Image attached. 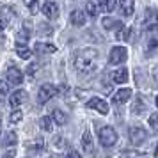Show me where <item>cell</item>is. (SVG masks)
Masks as SVG:
<instances>
[{"label":"cell","instance_id":"30bf717a","mask_svg":"<svg viewBox=\"0 0 158 158\" xmlns=\"http://www.w3.org/2000/svg\"><path fill=\"white\" fill-rule=\"evenodd\" d=\"M43 15L48 20H57L59 18V6L55 2H46L43 6Z\"/></svg>","mask_w":158,"mask_h":158},{"label":"cell","instance_id":"836d02e7","mask_svg":"<svg viewBox=\"0 0 158 158\" xmlns=\"http://www.w3.org/2000/svg\"><path fill=\"white\" fill-rule=\"evenodd\" d=\"M66 158H82V156H80L77 151H69V153L66 155Z\"/></svg>","mask_w":158,"mask_h":158},{"label":"cell","instance_id":"484cf974","mask_svg":"<svg viewBox=\"0 0 158 158\" xmlns=\"http://www.w3.org/2000/svg\"><path fill=\"white\" fill-rule=\"evenodd\" d=\"M130 36H131V29H130V27H124L123 30H119V32H117V37H119L121 41H128Z\"/></svg>","mask_w":158,"mask_h":158},{"label":"cell","instance_id":"e575fe53","mask_svg":"<svg viewBox=\"0 0 158 158\" xmlns=\"http://www.w3.org/2000/svg\"><path fill=\"white\" fill-rule=\"evenodd\" d=\"M4 158H16V153L15 151H7V153L4 155Z\"/></svg>","mask_w":158,"mask_h":158},{"label":"cell","instance_id":"d6a6232c","mask_svg":"<svg viewBox=\"0 0 158 158\" xmlns=\"http://www.w3.org/2000/svg\"><path fill=\"white\" fill-rule=\"evenodd\" d=\"M36 68H37L36 62H34V64H30L29 68H27V73H29V75H36Z\"/></svg>","mask_w":158,"mask_h":158},{"label":"cell","instance_id":"5bb4252c","mask_svg":"<svg viewBox=\"0 0 158 158\" xmlns=\"http://www.w3.org/2000/svg\"><path fill=\"white\" fill-rule=\"evenodd\" d=\"M101 23H103V27H105L107 30H115V32H119V30L124 29L123 22L114 20V18H103V20H101Z\"/></svg>","mask_w":158,"mask_h":158},{"label":"cell","instance_id":"277c9868","mask_svg":"<svg viewBox=\"0 0 158 158\" xmlns=\"http://www.w3.org/2000/svg\"><path fill=\"white\" fill-rule=\"evenodd\" d=\"M128 135H130V142L133 144V146H140V144H144L149 139V133L142 126H133V128L130 130Z\"/></svg>","mask_w":158,"mask_h":158},{"label":"cell","instance_id":"e0dca14e","mask_svg":"<svg viewBox=\"0 0 158 158\" xmlns=\"http://www.w3.org/2000/svg\"><path fill=\"white\" fill-rule=\"evenodd\" d=\"M112 80H114V84H124V82L128 80V69H126V68L115 69V71L112 73Z\"/></svg>","mask_w":158,"mask_h":158},{"label":"cell","instance_id":"7c38bea8","mask_svg":"<svg viewBox=\"0 0 158 158\" xmlns=\"http://www.w3.org/2000/svg\"><path fill=\"white\" fill-rule=\"evenodd\" d=\"M30 39V29L25 23V27L16 32V46H27V41Z\"/></svg>","mask_w":158,"mask_h":158},{"label":"cell","instance_id":"ab89813d","mask_svg":"<svg viewBox=\"0 0 158 158\" xmlns=\"http://www.w3.org/2000/svg\"><path fill=\"white\" fill-rule=\"evenodd\" d=\"M48 158H57V156H48Z\"/></svg>","mask_w":158,"mask_h":158},{"label":"cell","instance_id":"9a60e30c","mask_svg":"<svg viewBox=\"0 0 158 158\" xmlns=\"http://www.w3.org/2000/svg\"><path fill=\"white\" fill-rule=\"evenodd\" d=\"M82 146H84V149L87 151V155H93V153H94L93 135H91V131H89V130H85V131H84V135H82Z\"/></svg>","mask_w":158,"mask_h":158},{"label":"cell","instance_id":"2e32d148","mask_svg":"<svg viewBox=\"0 0 158 158\" xmlns=\"http://www.w3.org/2000/svg\"><path fill=\"white\" fill-rule=\"evenodd\" d=\"M71 23L75 27H82V25L85 23V13L80 11V9H75L71 13Z\"/></svg>","mask_w":158,"mask_h":158},{"label":"cell","instance_id":"9c48e42d","mask_svg":"<svg viewBox=\"0 0 158 158\" xmlns=\"http://www.w3.org/2000/svg\"><path fill=\"white\" fill-rule=\"evenodd\" d=\"M27 91H23V89H18L15 93L11 94V98H9V103H11V107H20L22 103L27 101Z\"/></svg>","mask_w":158,"mask_h":158},{"label":"cell","instance_id":"ffe728a7","mask_svg":"<svg viewBox=\"0 0 158 158\" xmlns=\"http://www.w3.org/2000/svg\"><path fill=\"white\" fill-rule=\"evenodd\" d=\"M121 158H148L146 156V153H142V151H137V149H124L121 151V155H119Z\"/></svg>","mask_w":158,"mask_h":158},{"label":"cell","instance_id":"7402d4cb","mask_svg":"<svg viewBox=\"0 0 158 158\" xmlns=\"http://www.w3.org/2000/svg\"><path fill=\"white\" fill-rule=\"evenodd\" d=\"M144 110H146V103H144V100L139 96V98H135V101H133L131 112H133V114H142Z\"/></svg>","mask_w":158,"mask_h":158},{"label":"cell","instance_id":"6da1fadb","mask_svg":"<svg viewBox=\"0 0 158 158\" xmlns=\"http://www.w3.org/2000/svg\"><path fill=\"white\" fill-rule=\"evenodd\" d=\"M100 64V53L94 48H84L75 55V68L80 75H93Z\"/></svg>","mask_w":158,"mask_h":158},{"label":"cell","instance_id":"d4e9b609","mask_svg":"<svg viewBox=\"0 0 158 158\" xmlns=\"http://www.w3.org/2000/svg\"><path fill=\"white\" fill-rule=\"evenodd\" d=\"M156 48H158V41H156V39H155V37L148 39V43H146V53L149 55V53H153Z\"/></svg>","mask_w":158,"mask_h":158},{"label":"cell","instance_id":"3957f363","mask_svg":"<svg viewBox=\"0 0 158 158\" xmlns=\"http://www.w3.org/2000/svg\"><path fill=\"white\" fill-rule=\"evenodd\" d=\"M126 59H128V50H126L124 46H115V48L110 50V55H108V64H110V66L123 64Z\"/></svg>","mask_w":158,"mask_h":158},{"label":"cell","instance_id":"603a6c76","mask_svg":"<svg viewBox=\"0 0 158 158\" xmlns=\"http://www.w3.org/2000/svg\"><path fill=\"white\" fill-rule=\"evenodd\" d=\"M52 119L57 123L59 126H62V124H66V121H68V115H66L64 112H60V110H53V115H52Z\"/></svg>","mask_w":158,"mask_h":158},{"label":"cell","instance_id":"cb8c5ba5","mask_svg":"<svg viewBox=\"0 0 158 158\" xmlns=\"http://www.w3.org/2000/svg\"><path fill=\"white\" fill-rule=\"evenodd\" d=\"M39 126H41V130H44V131H52V130H53V126H52V117H48V115L41 117V119H39Z\"/></svg>","mask_w":158,"mask_h":158},{"label":"cell","instance_id":"74e56055","mask_svg":"<svg viewBox=\"0 0 158 158\" xmlns=\"http://www.w3.org/2000/svg\"><path fill=\"white\" fill-rule=\"evenodd\" d=\"M155 156L158 158V146H156V149H155Z\"/></svg>","mask_w":158,"mask_h":158},{"label":"cell","instance_id":"60d3db41","mask_svg":"<svg viewBox=\"0 0 158 158\" xmlns=\"http://www.w3.org/2000/svg\"><path fill=\"white\" fill-rule=\"evenodd\" d=\"M0 126H2V124H0Z\"/></svg>","mask_w":158,"mask_h":158},{"label":"cell","instance_id":"4dcf8cb0","mask_svg":"<svg viewBox=\"0 0 158 158\" xmlns=\"http://www.w3.org/2000/svg\"><path fill=\"white\" fill-rule=\"evenodd\" d=\"M149 124L153 126L155 131H158V112H156V114H151L149 115Z\"/></svg>","mask_w":158,"mask_h":158},{"label":"cell","instance_id":"ac0fdd59","mask_svg":"<svg viewBox=\"0 0 158 158\" xmlns=\"http://www.w3.org/2000/svg\"><path fill=\"white\" fill-rule=\"evenodd\" d=\"M55 50H57V48H55L53 44H48V43H41V41H39V43L34 44V52H36V53H53Z\"/></svg>","mask_w":158,"mask_h":158},{"label":"cell","instance_id":"d590c367","mask_svg":"<svg viewBox=\"0 0 158 158\" xmlns=\"http://www.w3.org/2000/svg\"><path fill=\"white\" fill-rule=\"evenodd\" d=\"M4 41H6V39H4V37H0V48L4 46Z\"/></svg>","mask_w":158,"mask_h":158},{"label":"cell","instance_id":"5b68a950","mask_svg":"<svg viewBox=\"0 0 158 158\" xmlns=\"http://www.w3.org/2000/svg\"><path fill=\"white\" fill-rule=\"evenodd\" d=\"M57 93H59V89L55 85H52V84H43V85L39 87V91H37V100H39V103H46V101H50L52 98H55Z\"/></svg>","mask_w":158,"mask_h":158},{"label":"cell","instance_id":"7a4b0ae2","mask_svg":"<svg viewBox=\"0 0 158 158\" xmlns=\"http://www.w3.org/2000/svg\"><path fill=\"white\" fill-rule=\"evenodd\" d=\"M98 137H100L101 146L105 148H110L117 142V131H115L112 126H103V128L98 130Z\"/></svg>","mask_w":158,"mask_h":158},{"label":"cell","instance_id":"4316f807","mask_svg":"<svg viewBox=\"0 0 158 158\" xmlns=\"http://www.w3.org/2000/svg\"><path fill=\"white\" fill-rule=\"evenodd\" d=\"M16 52H18V55L22 59H29L30 57V50L27 46H16Z\"/></svg>","mask_w":158,"mask_h":158},{"label":"cell","instance_id":"8992f818","mask_svg":"<svg viewBox=\"0 0 158 158\" xmlns=\"http://www.w3.org/2000/svg\"><path fill=\"white\" fill-rule=\"evenodd\" d=\"M142 27L146 30H155L158 27V11H156V9L149 7L146 13H144Z\"/></svg>","mask_w":158,"mask_h":158},{"label":"cell","instance_id":"ba28073f","mask_svg":"<svg viewBox=\"0 0 158 158\" xmlns=\"http://www.w3.org/2000/svg\"><path fill=\"white\" fill-rule=\"evenodd\" d=\"M87 107H89V108H94V110H98L101 115H107V114H108V105H107L103 100H101V98H91V100L87 101Z\"/></svg>","mask_w":158,"mask_h":158},{"label":"cell","instance_id":"f35d334b","mask_svg":"<svg viewBox=\"0 0 158 158\" xmlns=\"http://www.w3.org/2000/svg\"><path fill=\"white\" fill-rule=\"evenodd\" d=\"M156 107H158V96H156Z\"/></svg>","mask_w":158,"mask_h":158},{"label":"cell","instance_id":"d6986e66","mask_svg":"<svg viewBox=\"0 0 158 158\" xmlns=\"http://www.w3.org/2000/svg\"><path fill=\"white\" fill-rule=\"evenodd\" d=\"M16 140H18V137H16L15 131H7L0 144H2L4 148H11V146H16Z\"/></svg>","mask_w":158,"mask_h":158},{"label":"cell","instance_id":"83f0119b","mask_svg":"<svg viewBox=\"0 0 158 158\" xmlns=\"http://www.w3.org/2000/svg\"><path fill=\"white\" fill-rule=\"evenodd\" d=\"M22 117H23V112L16 108L15 112L11 114V123H13V124H15V123H20V121H22Z\"/></svg>","mask_w":158,"mask_h":158},{"label":"cell","instance_id":"f546056e","mask_svg":"<svg viewBox=\"0 0 158 158\" xmlns=\"http://www.w3.org/2000/svg\"><path fill=\"white\" fill-rule=\"evenodd\" d=\"M27 6L30 7V15H36V11H37V0H23Z\"/></svg>","mask_w":158,"mask_h":158},{"label":"cell","instance_id":"1f68e13d","mask_svg":"<svg viewBox=\"0 0 158 158\" xmlns=\"http://www.w3.org/2000/svg\"><path fill=\"white\" fill-rule=\"evenodd\" d=\"M115 9V0H107V4H105V11L107 13H112Z\"/></svg>","mask_w":158,"mask_h":158},{"label":"cell","instance_id":"8fae6325","mask_svg":"<svg viewBox=\"0 0 158 158\" xmlns=\"http://www.w3.org/2000/svg\"><path fill=\"white\" fill-rule=\"evenodd\" d=\"M131 89H119L117 93L114 94V98H112V103L114 105H123V103H126V101L131 98Z\"/></svg>","mask_w":158,"mask_h":158},{"label":"cell","instance_id":"44dd1931","mask_svg":"<svg viewBox=\"0 0 158 158\" xmlns=\"http://www.w3.org/2000/svg\"><path fill=\"white\" fill-rule=\"evenodd\" d=\"M85 9H87V13H89V16H93V18H96L98 13H100V6H98L96 0H89L87 6H85Z\"/></svg>","mask_w":158,"mask_h":158},{"label":"cell","instance_id":"4fadbf2b","mask_svg":"<svg viewBox=\"0 0 158 158\" xmlns=\"http://www.w3.org/2000/svg\"><path fill=\"white\" fill-rule=\"evenodd\" d=\"M119 7H121L123 16L130 18V16H133V13H135V2L133 0H119Z\"/></svg>","mask_w":158,"mask_h":158},{"label":"cell","instance_id":"52a82bcc","mask_svg":"<svg viewBox=\"0 0 158 158\" xmlns=\"http://www.w3.org/2000/svg\"><path fill=\"white\" fill-rule=\"evenodd\" d=\"M6 82H7V85H20L23 82V73L22 69H18V68H9L7 73H6Z\"/></svg>","mask_w":158,"mask_h":158},{"label":"cell","instance_id":"f1b7e54d","mask_svg":"<svg viewBox=\"0 0 158 158\" xmlns=\"http://www.w3.org/2000/svg\"><path fill=\"white\" fill-rule=\"evenodd\" d=\"M7 87H9L7 82H2V80H0V101L7 96Z\"/></svg>","mask_w":158,"mask_h":158},{"label":"cell","instance_id":"8d00e7d4","mask_svg":"<svg viewBox=\"0 0 158 158\" xmlns=\"http://www.w3.org/2000/svg\"><path fill=\"white\" fill-rule=\"evenodd\" d=\"M2 30H4V22L0 20V32H2Z\"/></svg>","mask_w":158,"mask_h":158}]
</instances>
